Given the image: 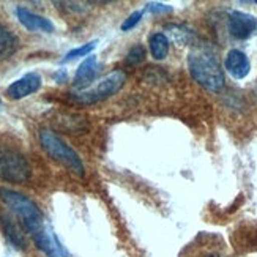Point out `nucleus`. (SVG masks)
<instances>
[{
  "instance_id": "1",
  "label": "nucleus",
  "mask_w": 257,
  "mask_h": 257,
  "mask_svg": "<svg viewBox=\"0 0 257 257\" xmlns=\"http://www.w3.org/2000/svg\"><path fill=\"white\" fill-rule=\"evenodd\" d=\"M188 68L193 79L208 92H219L226 84V76L218 54L210 44H196L189 51Z\"/></svg>"
},
{
  "instance_id": "2",
  "label": "nucleus",
  "mask_w": 257,
  "mask_h": 257,
  "mask_svg": "<svg viewBox=\"0 0 257 257\" xmlns=\"http://www.w3.org/2000/svg\"><path fill=\"white\" fill-rule=\"evenodd\" d=\"M0 200L10 208L11 213L16 215V218L21 221L24 230L30 233L32 237L35 235L37 232H40L43 226L46 224L43 211L27 196L21 194L18 191H13V189H8V188H0Z\"/></svg>"
},
{
  "instance_id": "3",
  "label": "nucleus",
  "mask_w": 257,
  "mask_h": 257,
  "mask_svg": "<svg viewBox=\"0 0 257 257\" xmlns=\"http://www.w3.org/2000/svg\"><path fill=\"white\" fill-rule=\"evenodd\" d=\"M38 139L43 150L46 152L54 161H57L63 164L66 169H70L76 175L84 177L85 169H84V163L81 160V156L71 149L68 144H66L60 136H57L52 130L49 128H41Z\"/></svg>"
},
{
  "instance_id": "4",
  "label": "nucleus",
  "mask_w": 257,
  "mask_h": 257,
  "mask_svg": "<svg viewBox=\"0 0 257 257\" xmlns=\"http://www.w3.org/2000/svg\"><path fill=\"white\" fill-rule=\"evenodd\" d=\"M32 175L27 158L18 149L0 144V178L11 183H24Z\"/></svg>"
},
{
  "instance_id": "5",
  "label": "nucleus",
  "mask_w": 257,
  "mask_h": 257,
  "mask_svg": "<svg viewBox=\"0 0 257 257\" xmlns=\"http://www.w3.org/2000/svg\"><path fill=\"white\" fill-rule=\"evenodd\" d=\"M125 82H126V73L121 70H115L106 77H103L95 87L73 93L71 99L79 104H95L99 101H104V99L115 95L125 85Z\"/></svg>"
},
{
  "instance_id": "6",
  "label": "nucleus",
  "mask_w": 257,
  "mask_h": 257,
  "mask_svg": "<svg viewBox=\"0 0 257 257\" xmlns=\"http://www.w3.org/2000/svg\"><path fill=\"white\" fill-rule=\"evenodd\" d=\"M180 257H229L227 244L218 233L202 232L183 248Z\"/></svg>"
},
{
  "instance_id": "7",
  "label": "nucleus",
  "mask_w": 257,
  "mask_h": 257,
  "mask_svg": "<svg viewBox=\"0 0 257 257\" xmlns=\"http://www.w3.org/2000/svg\"><path fill=\"white\" fill-rule=\"evenodd\" d=\"M32 238H33V243H35V246L40 251H43L48 257H70L68 251H66V248L60 243L52 226L48 224V222Z\"/></svg>"
},
{
  "instance_id": "8",
  "label": "nucleus",
  "mask_w": 257,
  "mask_h": 257,
  "mask_svg": "<svg viewBox=\"0 0 257 257\" xmlns=\"http://www.w3.org/2000/svg\"><path fill=\"white\" fill-rule=\"evenodd\" d=\"M229 32L235 40H248L257 32V18L243 11H232L229 15Z\"/></svg>"
},
{
  "instance_id": "9",
  "label": "nucleus",
  "mask_w": 257,
  "mask_h": 257,
  "mask_svg": "<svg viewBox=\"0 0 257 257\" xmlns=\"http://www.w3.org/2000/svg\"><path fill=\"white\" fill-rule=\"evenodd\" d=\"M41 87V77L38 73H27L21 77V79L15 81L8 88L7 95L11 99H22L32 93H35L40 90Z\"/></svg>"
},
{
  "instance_id": "10",
  "label": "nucleus",
  "mask_w": 257,
  "mask_h": 257,
  "mask_svg": "<svg viewBox=\"0 0 257 257\" xmlns=\"http://www.w3.org/2000/svg\"><path fill=\"white\" fill-rule=\"evenodd\" d=\"M16 16L19 22L30 32H44V33H52L54 32V24L44 16H40L33 11L24 8V7H18L16 8Z\"/></svg>"
},
{
  "instance_id": "11",
  "label": "nucleus",
  "mask_w": 257,
  "mask_h": 257,
  "mask_svg": "<svg viewBox=\"0 0 257 257\" xmlns=\"http://www.w3.org/2000/svg\"><path fill=\"white\" fill-rule=\"evenodd\" d=\"M224 66L233 79H243V77H246L251 71L249 59L246 57V54L240 49H232L227 52Z\"/></svg>"
},
{
  "instance_id": "12",
  "label": "nucleus",
  "mask_w": 257,
  "mask_h": 257,
  "mask_svg": "<svg viewBox=\"0 0 257 257\" xmlns=\"http://www.w3.org/2000/svg\"><path fill=\"white\" fill-rule=\"evenodd\" d=\"M98 73V63L95 55H88V57L79 65V68L76 71V76L73 79V87L76 90H87V87L93 82Z\"/></svg>"
},
{
  "instance_id": "13",
  "label": "nucleus",
  "mask_w": 257,
  "mask_h": 257,
  "mask_svg": "<svg viewBox=\"0 0 257 257\" xmlns=\"http://www.w3.org/2000/svg\"><path fill=\"white\" fill-rule=\"evenodd\" d=\"M19 48V40L8 27L0 22V62L10 59Z\"/></svg>"
},
{
  "instance_id": "14",
  "label": "nucleus",
  "mask_w": 257,
  "mask_h": 257,
  "mask_svg": "<svg viewBox=\"0 0 257 257\" xmlns=\"http://www.w3.org/2000/svg\"><path fill=\"white\" fill-rule=\"evenodd\" d=\"M0 222H2L4 232H5L7 238L10 240V243H13L15 248H18V249H24L26 240H24V235L21 233V229L16 226V222L13 219H10L8 216H0Z\"/></svg>"
},
{
  "instance_id": "15",
  "label": "nucleus",
  "mask_w": 257,
  "mask_h": 257,
  "mask_svg": "<svg viewBox=\"0 0 257 257\" xmlns=\"http://www.w3.org/2000/svg\"><path fill=\"white\" fill-rule=\"evenodd\" d=\"M149 48L155 60H164L169 54V40L164 33H153L149 40Z\"/></svg>"
},
{
  "instance_id": "16",
  "label": "nucleus",
  "mask_w": 257,
  "mask_h": 257,
  "mask_svg": "<svg viewBox=\"0 0 257 257\" xmlns=\"http://www.w3.org/2000/svg\"><path fill=\"white\" fill-rule=\"evenodd\" d=\"M95 48H96V41H90V43L84 44V46H79V48H76V49H71L68 54L65 55V59L62 60V63H66V62H70V60H74V59H77V57H85V55L90 54Z\"/></svg>"
},
{
  "instance_id": "17",
  "label": "nucleus",
  "mask_w": 257,
  "mask_h": 257,
  "mask_svg": "<svg viewBox=\"0 0 257 257\" xmlns=\"http://www.w3.org/2000/svg\"><path fill=\"white\" fill-rule=\"evenodd\" d=\"M169 33H171V38L172 41L178 43V44H185L191 40V32H188L185 27H180V26H171L169 27Z\"/></svg>"
},
{
  "instance_id": "18",
  "label": "nucleus",
  "mask_w": 257,
  "mask_h": 257,
  "mask_svg": "<svg viewBox=\"0 0 257 257\" xmlns=\"http://www.w3.org/2000/svg\"><path fill=\"white\" fill-rule=\"evenodd\" d=\"M145 59V48L142 46V44H138V46H134L128 55H126V63L128 65H138L141 62H144Z\"/></svg>"
},
{
  "instance_id": "19",
  "label": "nucleus",
  "mask_w": 257,
  "mask_h": 257,
  "mask_svg": "<svg viewBox=\"0 0 257 257\" xmlns=\"http://www.w3.org/2000/svg\"><path fill=\"white\" fill-rule=\"evenodd\" d=\"M142 16H144V11H141V10L134 11L133 15H130L128 19L123 21V24H121V32H128V30H131V29L136 27V26L139 24V22H141Z\"/></svg>"
},
{
  "instance_id": "20",
  "label": "nucleus",
  "mask_w": 257,
  "mask_h": 257,
  "mask_svg": "<svg viewBox=\"0 0 257 257\" xmlns=\"http://www.w3.org/2000/svg\"><path fill=\"white\" fill-rule=\"evenodd\" d=\"M147 10L152 11V13H167V11H172L171 7L163 5V4H149Z\"/></svg>"
},
{
  "instance_id": "21",
  "label": "nucleus",
  "mask_w": 257,
  "mask_h": 257,
  "mask_svg": "<svg viewBox=\"0 0 257 257\" xmlns=\"http://www.w3.org/2000/svg\"><path fill=\"white\" fill-rule=\"evenodd\" d=\"M65 77H66V73H63V71H62V73H55V74H54V79H59L60 82H62V81H65Z\"/></svg>"
},
{
  "instance_id": "22",
  "label": "nucleus",
  "mask_w": 257,
  "mask_h": 257,
  "mask_svg": "<svg viewBox=\"0 0 257 257\" xmlns=\"http://www.w3.org/2000/svg\"><path fill=\"white\" fill-rule=\"evenodd\" d=\"M0 104H2V101H0Z\"/></svg>"
}]
</instances>
